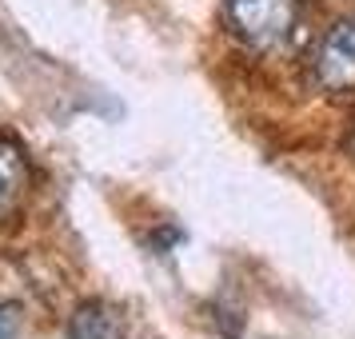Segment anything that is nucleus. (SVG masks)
<instances>
[{
  "label": "nucleus",
  "instance_id": "20e7f679",
  "mask_svg": "<svg viewBox=\"0 0 355 339\" xmlns=\"http://www.w3.org/2000/svg\"><path fill=\"white\" fill-rule=\"evenodd\" d=\"M68 336L72 339H124V320L120 311L100 299H88V304L76 307V315L68 323Z\"/></svg>",
  "mask_w": 355,
  "mask_h": 339
},
{
  "label": "nucleus",
  "instance_id": "f257e3e1",
  "mask_svg": "<svg viewBox=\"0 0 355 339\" xmlns=\"http://www.w3.org/2000/svg\"><path fill=\"white\" fill-rule=\"evenodd\" d=\"M227 33L252 52H275L300 24V0H224Z\"/></svg>",
  "mask_w": 355,
  "mask_h": 339
},
{
  "label": "nucleus",
  "instance_id": "7ed1b4c3",
  "mask_svg": "<svg viewBox=\"0 0 355 339\" xmlns=\"http://www.w3.org/2000/svg\"><path fill=\"white\" fill-rule=\"evenodd\" d=\"M28 195V156L17 140H0V227L17 220Z\"/></svg>",
  "mask_w": 355,
  "mask_h": 339
},
{
  "label": "nucleus",
  "instance_id": "f03ea898",
  "mask_svg": "<svg viewBox=\"0 0 355 339\" xmlns=\"http://www.w3.org/2000/svg\"><path fill=\"white\" fill-rule=\"evenodd\" d=\"M307 84L331 100L355 96V17L336 20L307 56Z\"/></svg>",
  "mask_w": 355,
  "mask_h": 339
},
{
  "label": "nucleus",
  "instance_id": "39448f33",
  "mask_svg": "<svg viewBox=\"0 0 355 339\" xmlns=\"http://www.w3.org/2000/svg\"><path fill=\"white\" fill-rule=\"evenodd\" d=\"M17 327H20L17 307H12V304H8V307H0V339H12V336H17Z\"/></svg>",
  "mask_w": 355,
  "mask_h": 339
}]
</instances>
